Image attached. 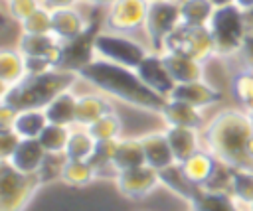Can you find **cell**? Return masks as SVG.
Returning <instances> with one entry per match:
<instances>
[{"mask_svg": "<svg viewBox=\"0 0 253 211\" xmlns=\"http://www.w3.org/2000/svg\"><path fill=\"white\" fill-rule=\"evenodd\" d=\"M79 79L95 87V91H101L109 95L111 99H117L121 103H126L130 106H136L140 110L156 112L160 114L166 97L154 93L150 87L142 83L138 73L130 67L95 57L85 67L77 71Z\"/></svg>", "mask_w": 253, "mask_h": 211, "instance_id": "6da1fadb", "label": "cell"}, {"mask_svg": "<svg viewBox=\"0 0 253 211\" xmlns=\"http://www.w3.org/2000/svg\"><path fill=\"white\" fill-rule=\"evenodd\" d=\"M253 136V116L241 106H229L208 118L202 128L204 148L231 168H253L247 144Z\"/></svg>", "mask_w": 253, "mask_h": 211, "instance_id": "7a4b0ae2", "label": "cell"}, {"mask_svg": "<svg viewBox=\"0 0 253 211\" xmlns=\"http://www.w3.org/2000/svg\"><path fill=\"white\" fill-rule=\"evenodd\" d=\"M77 81H79V75L75 71H67L59 67L40 75H26L20 83L8 89H2L0 105H8L16 110L43 108L59 93L73 89Z\"/></svg>", "mask_w": 253, "mask_h": 211, "instance_id": "3957f363", "label": "cell"}, {"mask_svg": "<svg viewBox=\"0 0 253 211\" xmlns=\"http://www.w3.org/2000/svg\"><path fill=\"white\" fill-rule=\"evenodd\" d=\"M213 43L215 57L229 59L237 57L247 45V28H245V12L237 8L233 2L215 6V12L208 24Z\"/></svg>", "mask_w": 253, "mask_h": 211, "instance_id": "277c9868", "label": "cell"}, {"mask_svg": "<svg viewBox=\"0 0 253 211\" xmlns=\"http://www.w3.org/2000/svg\"><path fill=\"white\" fill-rule=\"evenodd\" d=\"M40 174H22L10 164H0V211H26L42 187Z\"/></svg>", "mask_w": 253, "mask_h": 211, "instance_id": "5b68a950", "label": "cell"}, {"mask_svg": "<svg viewBox=\"0 0 253 211\" xmlns=\"http://www.w3.org/2000/svg\"><path fill=\"white\" fill-rule=\"evenodd\" d=\"M93 47H95V57H101V59H107V61H113V63H119L130 69H136L138 63L150 51V45H144L132 35L117 34L105 28L97 32Z\"/></svg>", "mask_w": 253, "mask_h": 211, "instance_id": "8992f818", "label": "cell"}, {"mask_svg": "<svg viewBox=\"0 0 253 211\" xmlns=\"http://www.w3.org/2000/svg\"><path fill=\"white\" fill-rule=\"evenodd\" d=\"M162 51H176L190 55L194 59H200L208 63L211 57H215V43L213 35L208 26H188L180 24L162 43Z\"/></svg>", "mask_w": 253, "mask_h": 211, "instance_id": "52a82bcc", "label": "cell"}, {"mask_svg": "<svg viewBox=\"0 0 253 211\" xmlns=\"http://www.w3.org/2000/svg\"><path fill=\"white\" fill-rule=\"evenodd\" d=\"M182 24L180 18V0H154L148 2L144 37L154 51H162L164 39Z\"/></svg>", "mask_w": 253, "mask_h": 211, "instance_id": "ba28073f", "label": "cell"}, {"mask_svg": "<svg viewBox=\"0 0 253 211\" xmlns=\"http://www.w3.org/2000/svg\"><path fill=\"white\" fill-rule=\"evenodd\" d=\"M148 12V0H117L109 8H105L103 28L132 35L140 30H144Z\"/></svg>", "mask_w": 253, "mask_h": 211, "instance_id": "9c48e42d", "label": "cell"}, {"mask_svg": "<svg viewBox=\"0 0 253 211\" xmlns=\"http://www.w3.org/2000/svg\"><path fill=\"white\" fill-rule=\"evenodd\" d=\"M115 185H117L119 193L125 195V197L142 199V197L150 195L158 185H162V181H160L158 170L144 164V166H138V168L121 170L115 177Z\"/></svg>", "mask_w": 253, "mask_h": 211, "instance_id": "30bf717a", "label": "cell"}, {"mask_svg": "<svg viewBox=\"0 0 253 211\" xmlns=\"http://www.w3.org/2000/svg\"><path fill=\"white\" fill-rule=\"evenodd\" d=\"M99 28L95 26V22H91V26L77 37L63 41L61 43V59H59V69H67V71H79L81 67H85L91 59H95V35H97Z\"/></svg>", "mask_w": 253, "mask_h": 211, "instance_id": "8fae6325", "label": "cell"}, {"mask_svg": "<svg viewBox=\"0 0 253 211\" xmlns=\"http://www.w3.org/2000/svg\"><path fill=\"white\" fill-rule=\"evenodd\" d=\"M134 71L138 73V77L142 79V83L146 87H150L154 93H158V95H162L166 99H168V95L172 93V89L176 85L172 75L168 73V69L164 65V59H162L160 51L150 49Z\"/></svg>", "mask_w": 253, "mask_h": 211, "instance_id": "7c38bea8", "label": "cell"}, {"mask_svg": "<svg viewBox=\"0 0 253 211\" xmlns=\"http://www.w3.org/2000/svg\"><path fill=\"white\" fill-rule=\"evenodd\" d=\"M168 99L184 101L198 108H208L221 101V91L213 87L210 81L200 79V81H190V83H176Z\"/></svg>", "mask_w": 253, "mask_h": 211, "instance_id": "4fadbf2b", "label": "cell"}, {"mask_svg": "<svg viewBox=\"0 0 253 211\" xmlns=\"http://www.w3.org/2000/svg\"><path fill=\"white\" fill-rule=\"evenodd\" d=\"M16 47L24 53V57H43L49 59L55 67H59L61 59V41L53 34H20L16 39Z\"/></svg>", "mask_w": 253, "mask_h": 211, "instance_id": "5bb4252c", "label": "cell"}, {"mask_svg": "<svg viewBox=\"0 0 253 211\" xmlns=\"http://www.w3.org/2000/svg\"><path fill=\"white\" fill-rule=\"evenodd\" d=\"M93 20H87L75 6L55 8L51 10V34L63 43L77 35H81Z\"/></svg>", "mask_w": 253, "mask_h": 211, "instance_id": "9a60e30c", "label": "cell"}, {"mask_svg": "<svg viewBox=\"0 0 253 211\" xmlns=\"http://www.w3.org/2000/svg\"><path fill=\"white\" fill-rule=\"evenodd\" d=\"M160 118L164 120L166 126H188L198 130H202L208 122L204 108H198L194 105H188L184 101H174V99H166L160 110Z\"/></svg>", "mask_w": 253, "mask_h": 211, "instance_id": "2e32d148", "label": "cell"}, {"mask_svg": "<svg viewBox=\"0 0 253 211\" xmlns=\"http://www.w3.org/2000/svg\"><path fill=\"white\" fill-rule=\"evenodd\" d=\"M45 158L47 152L38 138H22L16 150L12 152V156L6 160V164H10L14 170L22 174H38Z\"/></svg>", "mask_w": 253, "mask_h": 211, "instance_id": "e0dca14e", "label": "cell"}, {"mask_svg": "<svg viewBox=\"0 0 253 211\" xmlns=\"http://www.w3.org/2000/svg\"><path fill=\"white\" fill-rule=\"evenodd\" d=\"M164 65L168 73L172 75L174 83H190V81H200L206 75V63L200 59H194L184 53L176 51H160Z\"/></svg>", "mask_w": 253, "mask_h": 211, "instance_id": "ac0fdd59", "label": "cell"}, {"mask_svg": "<svg viewBox=\"0 0 253 211\" xmlns=\"http://www.w3.org/2000/svg\"><path fill=\"white\" fill-rule=\"evenodd\" d=\"M138 138L142 142L144 158H146L148 166H152L154 170L160 172V170L176 164L174 152L170 148V142H168V136H166L164 130H152V132H146Z\"/></svg>", "mask_w": 253, "mask_h": 211, "instance_id": "d6986e66", "label": "cell"}, {"mask_svg": "<svg viewBox=\"0 0 253 211\" xmlns=\"http://www.w3.org/2000/svg\"><path fill=\"white\" fill-rule=\"evenodd\" d=\"M170 148L174 152V158L178 164H182L184 160H188L194 152H198L200 148H204V138H202V130L198 128H188V126H166L164 128Z\"/></svg>", "mask_w": 253, "mask_h": 211, "instance_id": "ffe728a7", "label": "cell"}, {"mask_svg": "<svg viewBox=\"0 0 253 211\" xmlns=\"http://www.w3.org/2000/svg\"><path fill=\"white\" fill-rule=\"evenodd\" d=\"M115 110L111 97L95 91V93H83L77 95V116H75V124L77 126H89L91 122H95L97 118H101L103 114Z\"/></svg>", "mask_w": 253, "mask_h": 211, "instance_id": "44dd1931", "label": "cell"}, {"mask_svg": "<svg viewBox=\"0 0 253 211\" xmlns=\"http://www.w3.org/2000/svg\"><path fill=\"white\" fill-rule=\"evenodd\" d=\"M188 203L192 205L194 211H243L231 193L211 191L200 185H196Z\"/></svg>", "mask_w": 253, "mask_h": 211, "instance_id": "7402d4cb", "label": "cell"}, {"mask_svg": "<svg viewBox=\"0 0 253 211\" xmlns=\"http://www.w3.org/2000/svg\"><path fill=\"white\" fill-rule=\"evenodd\" d=\"M219 160L208 150V148H200L198 152H194L188 160H184L180 166H182V172L186 174V177L194 183V185H206L208 179L211 177V174L215 172Z\"/></svg>", "mask_w": 253, "mask_h": 211, "instance_id": "603a6c76", "label": "cell"}, {"mask_svg": "<svg viewBox=\"0 0 253 211\" xmlns=\"http://www.w3.org/2000/svg\"><path fill=\"white\" fill-rule=\"evenodd\" d=\"M43 112L47 116V122L53 124H63V126H75V116H77V95L73 89H67L59 93L55 99H51L45 106Z\"/></svg>", "mask_w": 253, "mask_h": 211, "instance_id": "cb8c5ba5", "label": "cell"}, {"mask_svg": "<svg viewBox=\"0 0 253 211\" xmlns=\"http://www.w3.org/2000/svg\"><path fill=\"white\" fill-rule=\"evenodd\" d=\"M28 75L26 71V57L18 47H4L0 49V83L2 89H8L20 83Z\"/></svg>", "mask_w": 253, "mask_h": 211, "instance_id": "d4e9b609", "label": "cell"}, {"mask_svg": "<svg viewBox=\"0 0 253 211\" xmlns=\"http://www.w3.org/2000/svg\"><path fill=\"white\" fill-rule=\"evenodd\" d=\"M113 164H115V168L119 172L121 170H130V168L144 166L146 164V158H144V148H142L140 138L138 136L136 138L134 136H121Z\"/></svg>", "mask_w": 253, "mask_h": 211, "instance_id": "484cf974", "label": "cell"}, {"mask_svg": "<svg viewBox=\"0 0 253 211\" xmlns=\"http://www.w3.org/2000/svg\"><path fill=\"white\" fill-rule=\"evenodd\" d=\"M97 170L91 166L89 160H65L61 168L59 179L73 187H85L97 179Z\"/></svg>", "mask_w": 253, "mask_h": 211, "instance_id": "4316f807", "label": "cell"}, {"mask_svg": "<svg viewBox=\"0 0 253 211\" xmlns=\"http://www.w3.org/2000/svg\"><path fill=\"white\" fill-rule=\"evenodd\" d=\"M45 124H47V116L43 108H26V110H18L12 128L20 138H38L45 128Z\"/></svg>", "mask_w": 253, "mask_h": 211, "instance_id": "83f0119b", "label": "cell"}, {"mask_svg": "<svg viewBox=\"0 0 253 211\" xmlns=\"http://www.w3.org/2000/svg\"><path fill=\"white\" fill-rule=\"evenodd\" d=\"M95 144L97 140L89 134V130L85 126H71V134L65 146V158L69 160H89L95 152Z\"/></svg>", "mask_w": 253, "mask_h": 211, "instance_id": "f1b7e54d", "label": "cell"}, {"mask_svg": "<svg viewBox=\"0 0 253 211\" xmlns=\"http://www.w3.org/2000/svg\"><path fill=\"white\" fill-rule=\"evenodd\" d=\"M215 12L213 0H180V18L188 26H208Z\"/></svg>", "mask_w": 253, "mask_h": 211, "instance_id": "f546056e", "label": "cell"}, {"mask_svg": "<svg viewBox=\"0 0 253 211\" xmlns=\"http://www.w3.org/2000/svg\"><path fill=\"white\" fill-rule=\"evenodd\" d=\"M229 87H231V95L239 103V106L253 114V69L249 65H245L243 69L235 71L231 75Z\"/></svg>", "mask_w": 253, "mask_h": 211, "instance_id": "4dcf8cb0", "label": "cell"}, {"mask_svg": "<svg viewBox=\"0 0 253 211\" xmlns=\"http://www.w3.org/2000/svg\"><path fill=\"white\" fill-rule=\"evenodd\" d=\"M158 174H160L162 185L168 187L174 195H178V197H182V199H186V201L192 197L196 185L186 177V174L182 172V166H180L178 162L172 164V166H168V168H164V170H160Z\"/></svg>", "mask_w": 253, "mask_h": 211, "instance_id": "1f68e13d", "label": "cell"}, {"mask_svg": "<svg viewBox=\"0 0 253 211\" xmlns=\"http://www.w3.org/2000/svg\"><path fill=\"white\" fill-rule=\"evenodd\" d=\"M231 195L241 209H247L253 203V168H233Z\"/></svg>", "mask_w": 253, "mask_h": 211, "instance_id": "d6a6232c", "label": "cell"}, {"mask_svg": "<svg viewBox=\"0 0 253 211\" xmlns=\"http://www.w3.org/2000/svg\"><path fill=\"white\" fill-rule=\"evenodd\" d=\"M69 134H71V126L47 122L45 128L42 130V134L38 136V140L42 142V146L45 148L47 154H63L67 140H69Z\"/></svg>", "mask_w": 253, "mask_h": 211, "instance_id": "836d02e7", "label": "cell"}, {"mask_svg": "<svg viewBox=\"0 0 253 211\" xmlns=\"http://www.w3.org/2000/svg\"><path fill=\"white\" fill-rule=\"evenodd\" d=\"M85 128L89 130V134L95 140H113V138L123 136V120L115 110L103 114L101 118H97L95 122H91Z\"/></svg>", "mask_w": 253, "mask_h": 211, "instance_id": "e575fe53", "label": "cell"}, {"mask_svg": "<svg viewBox=\"0 0 253 211\" xmlns=\"http://www.w3.org/2000/svg\"><path fill=\"white\" fill-rule=\"evenodd\" d=\"M20 30L24 34H51V10L40 6L20 24Z\"/></svg>", "mask_w": 253, "mask_h": 211, "instance_id": "d590c367", "label": "cell"}, {"mask_svg": "<svg viewBox=\"0 0 253 211\" xmlns=\"http://www.w3.org/2000/svg\"><path fill=\"white\" fill-rule=\"evenodd\" d=\"M6 14L12 22L22 24L32 12H36L40 6H43L42 0H6Z\"/></svg>", "mask_w": 253, "mask_h": 211, "instance_id": "8d00e7d4", "label": "cell"}, {"mask_svg": "<svg viewBox=\"0 0 253 211\" xmlns=\"http://www.w3.org/2000/svg\"><path fill=\"white\" fill-rule=\"evenodd\" d=\"M20 140L22 138L16 134L14 128H0V162H6L12 156Z\"/></svg>", "mask_w": 253, "mask_h": 211, "instance_id": "74e56055", "label": "cell"}, {"mask_svg": "<svg viewBox=\"0 0 253 211\" xmlns=\"http://www.w3.org/2000/svg\"><path fill=\"white\" fill-rule=\"evenodd\" d=\"M55 69V65L49 59L43 57H26V71L28 75H40V73H47Z\"/></svg>", "mask_w": 253, "mask_h": 211, "instance_id": "f35d334b", "label": "cell"}, {"mask_svg": "<svg viewBox=\"0 0 253 211\" xmlns=\"http://www.w3.org/2000/svg\"><path fill=\"white\" fill-rule=\"evenodd\" d=\"M16 114H18L16 108H12L8 105H0V128H12Z\"/></svg>", "mask_w": 253, "mask_h": 211, "instance_id": "ab89813d", "label": "cell"}, {"mask_svg": "<svg viewBox=\"0 0 253 211\" xmlns=\"http://www.w3.org/2000/svg\"><path fill=\"white\" fill-rule=\"evenodd\" d=\"M45 8L49 10H55V8H67V6H75L79 4L81 0H42Z\"/></svg>", "mask_w": 253, "mask_h": 211, "instance_id": "60d3db41", "label": "cell"}, {"mask_svg": "<svg viewBox=\"0 0 253 211\" xmlns=\"http://www.w3.org/2000/svg\"><path fill=\"white\" fill-rule=\"evenodd\" d=\"M117 0H81V4H87V6H93V8H109Z\"/></svg>", "mask_w": 253, "mask_h": 211, "instance_id": "b9f144b4", "label": "cell"}, {"mask_svg": "<svg viewBox=\"0 0 253 211\" xmlns=\"http://www.w3.org/2000/svg\"><path fill=\"white\" fill-rule=\"evenodd\" d=\"M233 4H235L237 8H241L243 12L253 10V0H233Z\"/></svg>", "mask_w": 253, "mask_h": 211, "instance_id": "7bdbcfd3", "label": "cell"}, {"mask_svg": "<svg viewBox=\"0 0 253 211\" xmlns=\"http://www.w3.org/2000/svg\"><path fill=\"white\" fill-rule=\"evenodd\" d=\"M213 2H215V6H221V4H229L233 0H213Z\"/></svg>", "mask_w": 253, "mask_h": 211, "instance_id": "ee69618b", "label": "cell"}, {"mask_svg": "<svg viewBox=\"0 0 253 211\" xmlns=\"http://www.w3.org/2000/svg\"><path fill=\"white\" fill-rule=\"evenodd\" d=\"M243 211H253V203H251V205H249L247 209H243Z\"/></svg>", "mask_w": 253, "mask_h": 211, "instance_id": "f6af8a7d", "label": "cell"}, {"mask_svg": "<svg viewBox=\"0 0 253 211\" xmlns=\"http://www.w3.org/2000/svg\"><path fill=\"white\" fill-rule=\"evenodd\" d=\"M249 67H251V69H253V59H251V61H249Z\"/></svg>", "mask_w": 253, "mask_h": 211, "instance_id": "bcb514c9", "label": "cell"}, {"mask_svg": "<svg viewBox=\"0 0 253 211\" xmlns=\"http://www.w3.org/2000/svg\"><path fill=\"white\" fill-rule=\"evenodd\" d=\"M148 2H154V0H148Z\"/></svg>", "mask_w": 253, "mask_h": 211, "instance_id": "7dc6e473", "label": "cell"}, {"mask_svg": "<svg viewBox=\"0 0 253 211\" xmlns=\"http://www.w3.org/2000/svg\"><path fill=\"white\" fill-rule=\"evenodd\" d=\"M4 2H6V0H4Z\"/></svg>", "mask_w": 253, "mask_h": 211, "instance_id": "c3c4849f", "label": "cell"}, {"mask_svg": "<svg viewBox=\"0 0 253 211\" xmlns=\"http://www.w3.org/2000/svg\"><path fill=\"white\" fill-rule=\"evenodd\" d=\"M251 116H253V114H251Z\"/></svg>", "mask_w": 253, "mask_h": 211, "instance_id": "681fc988", "label": "cell"}]
</instances>
